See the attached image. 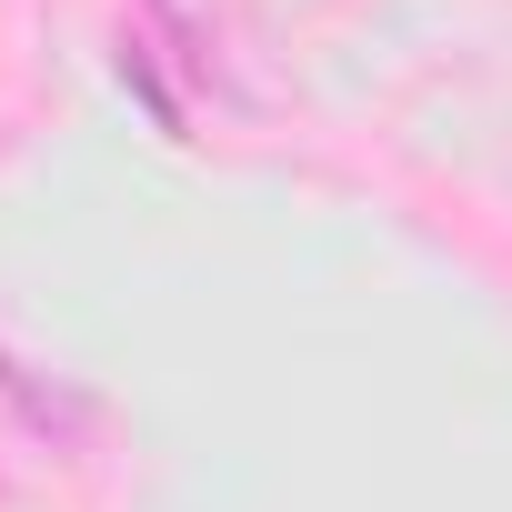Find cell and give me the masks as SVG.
<instances>
[{
    "label": "cell",
    "instance_id": "cell-1",
    "mask_svg": "<svg viewBox=\"0 0 512 512\" xmlns=\"http://www.w3.org/2000/svg\"><path fill=\"white\" fill-rule=\"evenodd\" d=\"M0 392L21 402V422H31V432H61V442H71V432H91V402H81V392H61V382H41V372H31V362H11V352H0Z\"/></svg>",
    "mask_w": 512,
    "mask_h": 512
}]
</instances>
